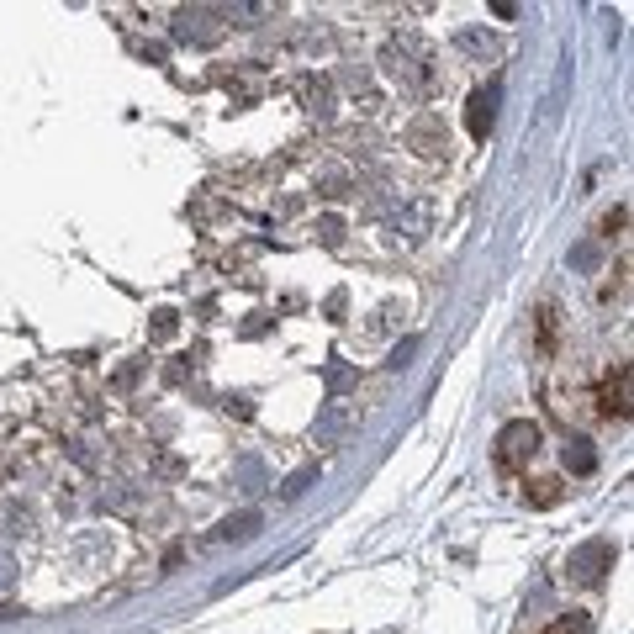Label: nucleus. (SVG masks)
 <instances>
[{"label": "nucleus", "instance_id": "nucleus-1", "mask_svg": "<svg viewBox=\"0 0 634 634\" xmlns=\"http://www.w3.org/2000/svg\"><path fill=\"white\" fill-rule=\"evenodd\" d=\"M534 450H539V423H534V418H513V423L497 434V465H502V471H518V465H529Z\"/></svg>", "mask_w": 634, "mask_h": 634}, {"label": "nucleus", "instance_id": "nucleus-2", "mask_svg": "<svg viewBox=\"0 0 634 634\" xmlns=\"http://www.w3.org/2000/svg\"><path fill=\"white\" fill-rule=\"evenodd\" d=\"M566 571L576 576V582H603V571H613V545H608V539H592V545L571 550Z\"/></svg>", "mask_w": 634, "mask_h": 634}, {"label": "nucleus", "instance_id": "nucleus-3", "mask_svg": "<svg viewBox=\"0 0 634 634\" xmlns=\"http://www.w3.org/2000/svg\"><path fill=\"white\" fill-rule=\"evenodd\" d=\"M497 96H502V90H497V80H492V85H481L476 96L465 101V133H471L476 143L487 138V133H492V122H497Z\"/></svg>", "mask_w": 634, "mask_h": 634}, {"label": "nucleus", "instance_id": "nucleus-4", "mask_svg": "<svg viewBox=\"0 0 634 634\" xmlns=\"http://www.w3.org/2000/svg\"><path fill=\"white\" fill-rule=\"evenodd\" d=\"M598 402H603V413H608V418H629V365H619V370H613V376L603 381Z\"/></svg>", "mask_w": 634, "mask_h": 634}, {"label": "nucleus", "instance_id": "nucleus-5", "mask_svg": "<svg viewBox=\"0 0 634 634\" xmlns=\"http://www.w3.org/2000/svg\"><path fill=\"white\" fill-rule=\"evenodd\" d=\"M254 529H259V513H238V518H228L217 534H222V539H249Z\"/></svg>", "mask_w": 634, "mask_h": 634}, {"label": "nucleus", "instance_id": "nucleus-6", "mask_svg": "<svg viewBox=\"0 0 634 634\" xmlns=\"http://www.w3.org/2000/svg\"><path fill=\"white\" fill-rule=\"evenodd\" d=\"M545 634H592V619L587 613H566V619H555Z\"/></svg>", "mask_w": 634, "mask_h": 634}, {"label": "nucleus", "instance_id": "nucleus-7", "mask_svg": "<svg viewBox=\"0 0 634 634\" xmlns=\"http://www.w3.org/2000/svg\"><path fill=\"white\" fill-rule=\"evenodd\" d=\"M566 465H571L576 476H587V471H592V450H582V444H576V450H566Z\"/></svg>", "mask_w": 634, "mask_h": 634}, {"label": "nucleus", "instance_id": "nucleus-8", "mask_svg": "<svg viewBox=\"0 0 634 634\" xmlns=\"http://www.w3.org/2000/svg\"><path fill=\"white\" fill-rule=\"evenodd\" d=\"M534 487H539V492H534V502H539V508H550V502L561 497V481H534Z\"/></svg>", "mask_w": 634, "mask_h": 634}, {"label": "nucleus", "instance_id": "nucleus-9", "mask_svg": "<svg viewBox=\"0 0 634 634\" xmlns=\"http://www.w3.org/2000/svg\"><path fill=\"white\" fill-rule=\"evenodd\" d=\"M550 339H555V312L545 307V312H539V344L550 349Z\"/></svg>", "mask_w": 634, "mask_h": 634}, {"label": "nucleus", "instance_id": "nucleus-10", "mask_svg": "<svg viewBox=\"0 0 634 634\" xmlns=\"http://www.w3.org/2000/svg\"><path fill=\"white\" fill-rule=\"evenodd\" d=\"M175 333V312H159V323H154V339H170Z\"/></svg>", "mask_w": 634, "mask_h": 634}]
</instances>
